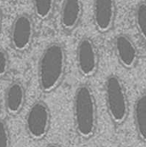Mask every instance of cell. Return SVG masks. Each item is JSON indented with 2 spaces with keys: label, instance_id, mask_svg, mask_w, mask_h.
I'll use <instances>...</instances> for the list:
<instances>
[{
  "label": "cell",
  "instance_id": "6da1fadb",
  "mask_svg": "<svg viewBox=\"0 0 146 147\" xmlns=\"http://www.w3.org/2000/svg\"><path fill=\"white\" fill-rule=\"evenodd\" d=\"M66 55L62 44L53 42L43 50L38 63V82L44 93L60 86L65 73Z\"/></svg>",
  "mask_w": 146,
  "mask_h": 147
},
{
  "label": "cell",
  "instance_id": "7a4b0ae2",
  "mask_svg": "<svg viewBox=\"0 0 146 147\" xmlns=\"http://www.w3.org/2000/svg\"><path fill=\"white\" fill-rule=\"evenodd\" d=\"M74 124L77 134L84 139L92 138L97 128V108L95 94L87 84L79 85L73 99Z\"/></svg>",
  "mask_w": 146,
  "mask_h": 147
},
{
  "label": "cell",
  "instance_id": "3957f363",
  "mask_svg": "<svg viewBox=\"0 0 146 147\" xmlns=\"http://www.w3.org/2000/svg\"><path fill=\"white\" fill-rule=\"evenodd\" d=\"M104 90L107 109L112 121L117 125L124 123L128 116L129 103L123 82L117 75H109L106 78Z\"/></svg>",
  "mask_w": 146,
  "mask_h": 147
},
{
  "label": "cell",
  "instance_id": "277c9868",
  "mask_svg": "<svg viewBox=\"0 0 146 147\" xmlns=\"http://www.w3.org/2000/svg\"><path fill=\"white\" fill-rule=\"evenodd\" d=\"M51 126V112L46 103L37 101L29 108L25 117V128L28 136L34 140H43Z\"/></svg>",
  "mask_w": 146,
  "mask_h": 147
},
{
  "label": "cell",
  "instance_id": "5b68a950",
  "mask_svg": "<svg viewBox=\"0 0 146 147\" xmlns=\"http://www.w3.org/2000/svg\"><path fill=\"white\" fill-rule=\"evenodd\" d=\"M34 22L27 14L18 15L11 26L10 43L17 52L26 51L31 45L34 38Z\"/></svg>",
  "mask_w": 146,
  "mask_h": 147
},
{
  "label": "cell",
  "instance_id": "8992f818",
  "mask_svg": "<svg viewBox=\"0 0 146 147\" xmlns=\"http://www.w3.org/2000/svg\"><path fill=\"white\" fill-rule=\"evenodd\" d=\"M99 56L96 44L88 37L81 39L77 47V65L79 72L86 77H92L98 68Z\"/></svg>",
  "mask_w": 146,
  "mask_h": 147
},
{
  "label": "cell",
  "instance_id": "52a82bcc",
  "mask_svg": "<svg viewBox=\"0 0 146 147\" xmlns=\"http://www.w3.org/2000/svg\"><path fill=\"white\" fill-rule=\"evenodd\" d=\"M94 21L97 29L107 32L115 19V0H94Z\"/></svg>",
  "mask_w": 146,
  "mask_h": 147
},
{
  "label": "cell",
  "instance_id": "ba28073f",
  "mask_svg": "<svg viewBox=\"0 0 146 147\" xmlns=\"http://www.w3.org/2000/svg\"><path fill=\"white\" fill-rule=\"evenodd\" d=\"M114 49L120 63L126 68H133L138 60V49L126 34H120L114 40Z\"/></svg>",
  "mask_w": 146,
  "mask_h": 147
},
{
  "label": "cell",
  "instance_id": "9c48e42d",
  "mask_svg": "<svg viewBox=\"0 0 146 147\" xmlns=\"http://www.w3.org/2000/svg\"><path fill=\"white\" fill-rule=\"evenodd\" d=\"M26 102V90L21 82L11 83L4 94V108L6 112L12 116L17 115L22 110Z\"/></svg>",
  "mask_w": 146,
  "mask_h": 147
},
{
  "label": "cell",
  "instance_id": "30bf717a",
  "mask_svg": "<svg viewBox=\"0 0 146 147\" xmlns=\"http://www.w3.org/2000/svg\"><path fill=\"white\" fill-rule=\"evenodd\" d=\"M83 14L81 0H64L60 10V24L66 31H71L78 25Z\"/></svg>",
  "mask_w": 146,
  "mask_h": 147
},
{
  "label": "cell",
  "instance_id": "8fae6325",
  "mask_svg": "<svg viewBox=\"0 0 146 147\" xmlns=\"http://www.w3.org/2000/svg\"><path fill=\"white\" fill-rule=\"evenodd\" d=\"M134 123L139 139L146 142V92L136 100L133 109Z\"/></svg>",
  "mask_w": 146,
  "mask_h": 147
},
{
  "label": "cell",
  "instance_id": "7c38bea8",
  "mask_svg": "<svg viewBox=\"0 0 146 147\" xmlns=\"http://www.w3.org/2000/svg\"><path fill=\"white\" fill-rule=\"evenodd\" d=\"M36 16L40 19H46L52 13L54 0H32Z\"/></svg>",
  "mask_w": 146,
  "mask_h": 147
},
{
  "label": "cell",
  "instance_id": "4fadbf2b",
  "mask_svg": "<svg viewBox=\"0 0 146 147\" xmlns=\"http://www.w3.org/2000/svg\"><path fill=\"white\" fill-rule=\"evenodd\" d=\"M135 21L137 28L141 36L146 41V3L142 2L138 4L135 12Z\"/></svg>",
  "mask_w": 146,
  "mask_h": 147
},
{
  "label": "cell",
  "instance_id": "5bb4252c",
  "mask_svg": "<svg viewBox=\"0 0 146 147\" xmlns=\"http://www.w3.org/2000/svg\"><path fill=\"white\" fill-rule=\"evenodd\" d=\"M0 147H11L9 130L3 119H0Z\"/></svg>",
  "mask_w": 146,
  "mask_h": 147
},
{
  "label": "cell",
  "instance_id": "9a60e30c",
  "mask_svg": "<svg viewBox=\"0 0 146 147\" xmlns=\"http://www.w3.org/2000/svg\"><path fill=\"white\" fill-rule=\"evenodd\" d=\"M9 68V58L8 53L0 48V78L4 77Z\"/></svg>",
  "mask_w": 146,
  "mask_h": 147
},
{
  "label": "cell",
  "instance_id": "2e32d148",
  "mask_svg": "<svg viewBox=\"0 0 146 147\" xmlns=\"http://www.w3.org/2000/svg\"><path fill=\"white\" fill-rule=\"evenodd\" d=\"M46 147H61L59 144H56V143H50L48 144Z\"/></svg>",
  "mask_w": 146,
  "mask_h": 147
},
{
  "label": "cell",
  "instance_id": "e0dca14e",
  "mask_svg": "<svg viewBox=\"0 0 146 147\" xmlns=\"http://www.w3.org/2000/svg\"><path fill=\"white\" fill-rule=\"evenodd\" d=\"M1 28H2V12L0 10V31H1Z\"/></svg>",
  "mask_w": 146,
  "mask_h": 147
}]
</instances>
